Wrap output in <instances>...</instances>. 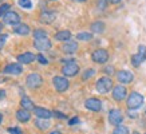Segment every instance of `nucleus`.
I'll list each match as a JSON object with an SVG mask.
<instances>
[{
  "instance_id": "obj_16",
  "label": "nucleus",
  "mask_w": 146,
  "mask_h": 134,
  "mask_svg": "<svg viewBox=\"0 0 146 134\" xmlns=\"http://www.w3.org/2000/svg\"><path fill=\"white\" fill-rule=\"evenodd\" d=\"M18 62L22 64H30L36 59V55H34L32 52H23L20 55H18Z\"/></svg>"
},
{
  "instance_id": "obj_38",
  "label": "nucleus",
  "mask_w": 146,
  "mask_h": 134,
  "mask_svg": "<svg viewBox=\"0 0 146 134\" xmlns=\"http://www.w3.org/2000/svg\"><path fill=\"white\" fill-rule=\"evenodd\" d=\"M5 98V90H0V99Z\"/></svg>"
},
{
  "instance_id": "obj_10",
  "label": "nucleus",
  "mask_w": 146,
  "mask_h": 134,
  "mask_svg": "<svg viewBox=\"0 0 146 134\" xmlns=\"http://www.w3.org/2000/svg\"><path fill=\"white\" fill-rule=\"evenodd\" d=\"M126 97H127V90H126V87L123 85H118V86H115V87H113V98L117 102L123 101Z\"/></svg>"
},
{
  "instance_id": "obj_17",
  "label": "nucleus",
  "mask_w": 146,
  "mask_h": 134,
  "mask_svg": "<svg viewBox=\"0 0 146 134\" xmlns=\"http://www.w3.org/2000/svg\"><path fill=\"white\" fill-rule=\"evenodd\" d=\"M34 114L38 118H44V119H50L51 117H54V111H50L43 107H34Z\"/></svg>"
},
{
  "instance_id": "obj_40",
  "label": "nucleus",
  "mask_w": 146,
  "mask_h": 134,
  "mask_svg": "<svg viewBox=\"0 0 146 134\" xmlns=\"http://www.w3.org/2000/svg\"><path fill=\"white\" fill-rule=\"evenodd\" d=\"M50 134H62L60 131H58V130H54V131H51Z\"/></svg>"
},
{
  "instance_id": "obj_27",
  "label": "nucleus",
  "mask_w": 146,
  "mask_h": 134,
  "mask_svg": "<svg viewBox=\"0 0 146 134\" xmlns=\"http://www.w3.org/2000/svg\"><path fill=\"white\" fill-rule=\"evenodd\" d=\"M113 134H129V129L126 127V126H123V125H118L114 129Z\"/></svg>"
},
{
  "instance_id": "obj_15",
  "label": "nucleus",
  "mask_w": 146,
  "mask_h": 134,
  "mask_svg": "<svg viewBox=\"0 0 146 134\" xmlns=\"http://www.w3.org/2000/svg\"><path fill=\"white\" fill-rule=\"evenodd\" d=\"M62 51L64 54H74L78 51V43L75 40H67L62 46Z\"/></svg>"
},
{
  "instance_id": "obj_42",
  "label": "nucleus",
  "mask_w": 146,
  "mask_h": 134,
  "mask_svg": "<svg viewBox=\"0 0 146 134\" xmlns=\"http://www.w3.org/2000/svg\"><path fill=\"white\" fill-rule=\"evenodd\" d=\"M1 119H3V117H1V114H0V122H1Z\"/></svg>"
},
{
  "instance_id": "obj_18",
  "label": "nucleus",
  "mask_w": 146,
  "mask_h": 134,
  "mask_svg": "<svg viewBox=\"0 0 146 134\" xmlns=\"http://www.w3.org/2000/svg\"><path fill=\"white\" fill-rule=\"evenodd\" d=\"M13 32L16 34V35H20V36H27L31 34V28L28 24H24V23H20L18 26H15L13 28Z\"/></svg>"
},
{
  "instance_id": "obj_30",
  "label": "nucleus",
  "mask_w": 146,
  "mask_h": 134,
  "mask_svg": "<svg viewBox=\"0 0 146 134\" xmlns=\"http://www.w3.org/2000/svg\"><path fill=\"white\" fill-rule=\"evenodd\" d=\"M9 8H11V4H8V3H4V4L0 5V18H3L5 13L9 11Z\"/></svg>"
},
{
  "instance_id": "obj_37",
  "label": "nucleus",
  "mask_w": 146,
  "mask_h": 134,
  "mask_svg": "<svg viewBox=\"0 0 146 134\" xmlns=\"http://www.w3.org/2000/svg\"><path fill=\"white\" fill-rule=\"evenodd\" d=\"M79 122V118L78 117H74V118H71L70 121H68V125L72 126V125H75V123H78Z\"/></svg>"
},
{
  "instance_id": "obj_43",
  "label": "nucleus",
  "mask_w": 146,
  "mask_h": 134,
  "mask_svg": "<svg viewBox=\"0 0 146 134\" xmlns=\"http://www.w3.org/2000/svg\"><path fill=\"white\" fill-rule=\"evenodd\" d=\"M75 1H86V0H75Z\"/></svg>"
},
{
  "instance_id": "obj_28",
  "label": "nucleus",
  "mask_w": 146,
  "mask_h": 134,
  "mask_svg": "<svg viewBox=\"0 0 146 134\" xmlns=\"http://www.w3.org/2000/svg\"><path fill=\"white\" fill-rule=\"evenodd\" d=\"M18 4L20 5L22 8H26V9H31V8H32L31 0H19Z\"/></svg>"
},
{
  "instance_id": "obj_23",
  "label": "nucleus",
  "mask_w": 146,
  "mask_h": 134,
  "mask_svg": "<svg viewBox=\"0 0 146 134\" xmlns=\"http://www.w3.org/2000/svg\"><path fill=\"white\" fill-rule=\"evenodd\" d=\"M20 106H22V109H26V110H34V107H35L32 101L28 97H23L20 99Z\"/></svg>"
},
{
  "instance_id": "obj_3",
  "label": "nucleus",
  "mask_w": 146,
  "mask_h": 134,
  "mask_svg": "<svg viewBox=\"0 0 146 134\" xmlns=\"http://www.w3.org/2000/svg\"><path fill=\"white\" fill-rule=\"evenodd\" d=\"M42 85H43V78L38 72H32V74H30L26 78V86L28 89L36 90V89H39Z\"/></svg>"
},
{
  "instance_id": "obj_34",
  "label": "nucleus",
  "mask_w": 146,
  "mask_h": 134,
  "mask_svg": "<svg viewBox=\"0 0 146 134\" xmlns=\"http://www.w3.org/2000/svg\"><path fill=\"white\" fill-rule=\"evenodd\" d=\"M138 54H141L142 56L146 59V46H143V44L139 46V47H138Z\"/></svg>"
},
{
  "instance_id": "obj_44",
  "label": "nucleus",
  "mask_w": 146,
  "mask_h": 134,
  "mask_svg": "<svg viewBox=\"0 0 146 134\" xmlns=\"http://www.w3.org/2000/svg\"><path fill=\"white\" fill-rule=\"evenodd\" d=\"M133 134H139V133H137V131H135V133H133Z\"/></svg>"
},
{
  "instance_id": "obj_20",
  "label": "nucleus",
  "mask_w": 146,
  "mask_h": 134,
  "mask_svg": "<svg viewBox=\"0 0 146 134\" xmlns=\"http://www.w3.org/2000/svg\"><path fill=\"white\" fill-rule=\"evenodd\" d=\"M71 38V32L68 30H62V31H58L55 34V40L58 42H67V40H70Z\"/></svg>"
},
{
  "instance_id": "obj_29",
  "label": "nucleus",
  "mask_w": 146,
  "mask_h": 134,
  "mask_svg": "<svg viewBox=\"0 0 146 134\" xmlns=\"http://www.w3.org/2000/svg\"><path fill=\"white\" fill-rule=\"evenodd\" d=\"M94 74H95V70H94V68H87V70L83 72V75H82V79H83V80L90 79V78H91Z\"/></svg>"
},
{
  "instance_id": "obj_4",
  "label": "nucleus",
  "mask_w": 146,
  "mask_h": 134,
  "mask_svg": "<svg viewBox=\"0 0 146 134\" xmlns=\"http://www.w3.org/2000/svg\"><path fill=\"white\" fill-rule=\"evenodd\" d=\"M91 59H93L94 63H98V64H105V63L109 60V52H107L105 48H98V50H95V51L91 54Z\"/></svg>"
},
{
  "instance_id": "obj_22",
  "label": "nucleus",
  "mask_w": 146,
  "mask_h": 134,
  "mask_svg": "<svg viewBox=\"0 0 146 134\" xmlns=\"http://www.w3.org/2000/svg\"><path fill=\"white\" fill-rule=\"evenodd\" d=\"M35 126L38 127L39 130H42V131H44V130L50 129V122L48 119H44V118H38V119L35 121Z\"/></svg>"
},
{
  "instance_id": "obj_24",
  "label": "nucleus",
  "mask_w": 146,
  "mask_h": 134,
  "mask_svg": "<svg viewBox=\"0 0 146 134\" xmlns=\"http://www.w3.org/2000/svg\"><path fill=\"white\" fill-rule=\"evenodd\" d=\"M91 39H93V34H91V32H79V34H76V40L90 42Z\"/></svg>"
},
{
  "instance_id": "obj_45",
  "label": "nucleus",
  "mask_w": 146,
  "mask_h": 134,
  "mask_svg": "<svg viewBox=\"0 0 146 134\" xmlns=\"http://www.w3.org/2000/svg\"><path fill=\"white\" fill-rule=\"evenodd\" d=\"M1 1H3V0H0V3H1Z\"/></svg>"
},
{
  "instance_id": "obj_25",
  "label": "nucleus",
  "mask_w": 146,
  "mask_h": 134,
  "mask_svg": "<svg viewBox=\"0 0 146 134\" xmlns=\"http://www.w3.org/2000/svg\"><path fill=\"white\" fill-rule=\"evenodd\" d=\"M143 60H146V59L142 56L141 54H135V55L131 56V64H133L134 67H138L142 62H143Z\"/></svg>"
},
{
  "instance_id": "obj_1",
  "label": "nucleus",
  "mask_w": 146,
  "mask_h": 134,
  "mask_svg": "<svg viewBox=\"0 0 146 134\" xmlns=\"http://www.w3.org/2000/svg\"><path fill=\"white\" fill-rule=\"evenodd\" d=\"M145 102V98H143V95L137 91H133V93H130V95L127 97V109L129 110H138L139 107L143 105Z\"/></svg>"
},
{
  "instance_id": "obj_19",
  "label": "nucleus",
  "mask_w": 146,
  "mask_h": 134,
  "mask_svg": "<svg viewBox=\"0 0 146 134\" xmlns=\"http://www.w3.org/2000/svg\"><path fill=\"white\" fill-rule=\"evenodd\" d=\"M16 119L20 122V123H26L31 119V113L30 110H26V109H19L16 111Z\"/></svg>"
},
{
  "instance_id": "obj_39",
  "label": "nucleus",
  "mask_w": 146,
  "mask_h": 134,
  "mask_svg": "<svg viewBox=\"0 0 146 134\" xmlns=\"http://www.w3.org/2000/svg\"><path fill=\"white\" fill-rule=\"evenodd\" d=\"M106 1H109V3H111V4H118L121 0H106Z\"/></svg>"
},
{
  "instance_id": "obj_31",
  "label": "nucleus",
  "mask_w": 146,
  "mask_h": 134,
  "mask_svg": "<svg viewBox=\"0 0 146 134\" xmlns=\"http://www.w3.org/2000/svg\"><path fill=\"white\" fill-rule=\"evenodd\" d=\"M7 39H8V35H7V34H0V50L4 47Z\"/></svg>"
},
{
  "instance_id": "obj_46",
  "label": "nucleus",
  "mask_w": 146,
  "mask_h": 134,
  "mask_svg": "<svg viewBox=\"0 0 146 134\" xmlns=\"http://www.w3.org/2000/svg\"><path fill=\"white\" fill-rule=\"evenodd\" d=\"M51 1H55V0H51Z\"/></svg>"
},
{
  "instance_id": "obj_5",
  "label": "nucleus",
  "mask_w": 146,
  "mask_h": 134,
  "mask_svg": "<svg viewBox=\"0 0 146 134\" xmlns=\"http://www.w3.org/2000/svg\"><path fill=\"white\" fill-rule=\"evenodd\" d=\"M52 85L56 91L63 93V91H66V90L70 87V82H68V79L64 78V76H54Z\"/></svg>"
},
{
  "instance_id": "obj_21",
  "label": "nucleus",
  "mask_w": 146,
  "mask_h": 134,
  "mask_svg": "<svg viewBox=\"0 0 146 134\" xmlns=\"http://www.w3.org/2000/svg\"><path fill=\"white\" fill-rule=\"evenodd\" d=\"M90 30L91 32L94 34H102V32L105 31V23L101 22V20H97V22H94L91 26H90Z\"/></svg>"
},
{
  "instance_id": "obj_35",
  "label": "nucleus",
  "mask_w": 146,
  "mask_h": 134,
  "mask_svg": "<svg viewBox=\"0 0 146 134\" xmlns=\"http://www.w3.org/2000/svg\"><path fill=\"white\" fill-rule=\"evenodd\" d=\"M54 117H56V118H59V119H66L67 118L63 113H59V111H54Z\"/></svg>"
},
{
  "instance_id": "obj_41",
  "label": "nucleus",
  "mask_w": 146,
  "mask_h": 134,
  "mask_svg": "<svg viewBox=\"0 0 146 134\" xmlns=\"http://www.w3.org/2000/svg\"><path fill=\"white\" fill-rule=\"evenodd\" d=\"M3 28H4V24H3V23H0V32H1V30H3Z\"/></svg>"
},
{
  "instance_id": "obj_9",
  "label": "nucleus",
  "mask_w": 146,
  "mask_h": 134,
  "mask_svg": "<svg viewBox=\"0 0 146 134\" xmlns=\"http://www.w3.org/2000/svg\"><path fill=\"white\" fill-rule=\"evenodd\" d=\"M34 47H35L38 51L43 52V51H47L52 47V43L48 38H42V39H35L34 40Z\"/></svg>"
},
{
  "instance_id": "obj_36",
  "label": "nucleus",
  "mask_w": 146,
  "mask_h": 134,
  "mask_svg": "<svg viewBox=\"0 0 146 134\" xmlns=\"http://www.w3.org/2000/svg\"><path fill=\"white\" fill-rule=\"evenodd\" d=\"M105 74H107V75H111V74H114V67L113 66H109L105 68Z\"/></svg>"
},
{
  "instance_id": "obj_2",
  "label": "nucleus",
  "mask_w": 146,
  "mask_h": 134,
  "mask_svg": "<svg viewBox=\"0 0 146 134\" xmlns=\"http://www.w3.org/2000/svg\"><path fill=\"white\" fill-rule=\"evenodd\" d=\"M95 89L99 94H107L113 89V79L109 76H102L97 80L95 83Z\"/></svg>"
},
{
  "instance_id": "obj_12",
  "label": "nucleus",
  "mask_w": 146,
  "mask_h": 134,
  "mask_svg": "<svg viewBox=\"0 0 146 134\" xmlns=\"http://www.w3.org/2000/svg\"><path fill=\"white\" fill-rule=\"evenodd\" d=\"M4 72L8 75H20L23 72L22 63H11L4 67Z\"/></svg>"
},
{
  "instance_id": "obj_13",
  "label": "nucleus",
  "mask_w": 146,
  "mask_h": 134,
  "mask_svg": "<svg viewBox=\"0 0 146 134\" xmlns=\"http://www.w3.org/2000/svg\"><path fill=\"white\" fill-rule=\"evenodd\" d=\"M84 107L87 110H91V111H101L102 102L98 98H89L84 102Z\"/></svg>"
},
{
  "instance_id": "obj_8",
  "label": "nucleus",
  "mask_w": 146,
  "mask_h": 134,
  "mask_svg": "<svg viewBox=\"0 0 146 134\" xmlns=\"http://www.w3.org/2000/svg\"><path fill=\"white\" fill-rule=\"evenodd\" d=\"M3 22L5 24H9V26H18V24H20V15L18 12L9 9L8 12L3 16Z\"/></svg>"
},
{
  "instance_id": "obj_33",
  "label": "nucleus",
  "mask_w": 146,
  "mask_h": 134,
  "mask_svg": "<svg viewBox=\"0 0 146 134\" xmlns=\"http://www.w3.org/2000/svg\"><path fill=\"white\" fill-rule=\"evenodd\" d=\"M8 133L9 134H23V131H22V129H19V127H9Z\"/></svg>"
},
{
  "instance_id": "obj_14",
  "label": "nucleus",
  "mask_w": 146,
  "mask_h": 134,
  "mask_svg": "<svg viewBox=\"0 0 146 134\" xmlns=\"http://www.w3.org/2000/svg\"><path fill=\"white\" fill-rule=\"evenodd\" d=\"M40 22L44 23V24H51V23L56 19V13L54 12V11H48V9H44V11H42L40 13Z\"/></svg>"
},
{
  "instance_id": "obj_32",
  "label": "nucleus",
  "mask_w": 146,
  "mask_h": 134,
  "mask_svg": "<svg viewBox=\"0 0 146 134\" xmlns=\"http://www.w3.org/2000/svg\"><path fill=\"white\" fill-rule=\"evenodd\" d=\"M36 59L39 60L40 64H48V60H47V58H44V56H43V54H39V55H36Z\"/></svg>"
},
{
  "instance_id": "obj_11",
  "label": "nucleus",
  "mask_w": 146,
  "mask_h": 134,
  "mask_svg": "<svg viewBox=\"0 0 146 134\" xmlns=\"http://www.w3.org/2000/svg\"><path fill=\"white\" fill-rule=\"evenodd\" d=\"M117 79L119 83L122 85H127V83H131L134 79V75L133 72L127 71V70H121V71L117 72Z\"/></svg>"
},
{
  "instance_id": "obj_7",
  "label": "nucleus",
  "mask_w": 146,
  "mask_h": 134,
  "mask_svg": "<svg viewBox=\"0 0 146 134\" xmlns=\"http://www.w3.org/2000/svg\"><path fill=\"white\" fill-rule=\"evenodd\" d=\"M123 121V114L119 109H113L109 111V122H110L113 126H118L122 123Z\"/></svg>"
},
{
  "instance_id": "obj_26",
  "label": "nucleus",
  "mask_w": 146,
  "mask_h": 134,
  "mask_svg": "<svg viewBox=\"0 0 146 134\" xmlns=\"http://www.w3.org/2000/svg\"><path fill=\"white\" fill-rule=\"evenodd\" d=\"M34 38L35 39H42V38H47V31L42 30V28H38L34 31Z\"/></svg>"
},
{
  "instance_id": "obj_6",
  "label": "nucleus",
  "mask_w": 146,
  "mask_h": 134,
  "mask_svg": "<svg viewBox=\"0 0 146 134\" xmlns=\"http://www.w3.org/2000/svg\"><path fill=\"white\" fill-rule=\"evenodd\" d=\"M62 72H63V75L68 76V78L75 76L76 74L79 72V66H78V63H76L75 60H72V62H70V63H66V64L62 67Z\"/></svg>"
}]
</instances>
